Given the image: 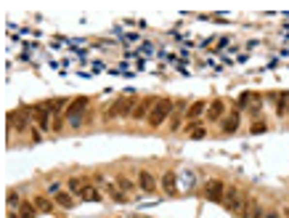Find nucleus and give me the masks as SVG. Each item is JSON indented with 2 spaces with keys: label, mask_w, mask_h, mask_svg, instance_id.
I'll return each mask as SVG.
<instances>
[{
  "label": "nucleus",
  "mask_w": 289,
  "mask_h": 218,
  "mask_svg": "<svg viewBox=\"0 0 289 218\" xmlns=\"http://www.w3.org/2000/svg\"><path fill=\"white\" fill-rule=\"evenodd\" d=\"M173 109H175V101H173V99H162V101H157L154 107H151L149 117H146V122H149L151 128H160L165 120H170Z\"/></svg>",
  "instance_id": "obj_2"
},
{
  "label": "nucleus",
  "mask_w": 289,
  "mask_h": 218,
  "mask_svg": "<svg viewBox=\"0 0 289 218\" xmlns=\"http://www.w3.org/2000/svg\"><path fill=\"white\" fill-rule=\"evenodd\" d=\"M138 186H141V192H154L157 189V181H154V176H151L149 170H141L138 173Z\"/></svg>",
  "instance_id": "obj_7"
},
{
  "label": "nucleus",
  "mask_w": 289,
  "mask_h": 218,
  "mask_svg": "<svg viewBox=\"0 0 289 218\" xmlns=\"http://www.w3.org/2000/svg\"><path fill=\"white\" fill-rule=\"evenodd\" d=\"M260 131H265V125H263V122H257V125H252V133H260Z\"/></svg>",
  "instance_id": "obj_26"
},
{
  "label": "nucleus",
  "mask_w": 289,
  "mask_h": 218,
  "mask_svg": "<svg viewBox=\"0 0 289 218\" xmlns=\"http://www.w3.org/2000/svg\"><path fill=\"white\" fill-rule=\"evenodd\" d=\"M223 112H225V104H223V99H215L212 104H209L207 107V120H220V117H223Z\"/></svg>",
  "instance_id": "obj_8"
},
{
  "label": "nucleus",
  "mask_w": 289,
  "mask_h": 218,
  "mask_svg": "<svg viewBox=\"0 0 289 218\" xmlns=\"http://www.w3.org/2000/svg\"><path fill=\"white\" fill-rule=\"evenodd\" d=\"M205 197L209 200V202H223V197H225V184L220 181V178H209L207 186H205Z\"/></svg>",
  "instance_id": "obj_3"
},
{
  "label": "nucleus",
  "mask_w": 289,
  "mask_h": 218,
  "mask_svg": "<svg viewBox=\"0 0 289 218\" xmlns=\"http://www.w3.org/2000/svg\"><path fill=\"white\" fill-rule=\"evenodd\" d=\"M247 202H249V197L244 194V189H239V186H231V189H225L223 205H225V210H228V213H236V216H241V213L247 210Z\"/></svg>",
  "instance_id": "obj_1"
},
{
  "label": "nucleus",
  "mask_w": 289,
  "mask_h": 218,
  "mask_svg": "<svg viewBox=\"0 0 289 218\" xmlns=\"http://www.w3.org/2000/svg\"><path fill=\"white\" fill-rule=\"evenodd\" d=\"M117 186H120L122 192H130V189H133V184H130V181H125V178H117Z\"/></svg>",
  "instance_id": "obj_25"
},
{
  "label": "nucleus",
  "mask_w": 289,
  "mask_h": 218,
  "mask_svg": "<svg viewBox=\"0 0 289 218\" xmlns=\"http://www.w3.org/2000/svg\"><path fill=\"white\" fill-rule=\"evenodd\" d=\"M45 107L53 112V115H59V112L66 107V99H50V101H45Z\"/></svg>",
  "instance_id": "obj_20"
},
{
  "label": "nucleus",
  "mask_w": 289,
  "mask_h": 218,
  "mask_svg": "<svg viewBox=\"0 0 289 218\" xmlns=\"http://www.w3.org/2000/svg\"><path fill=\"white\" fill-rule=\"evenodd\" d=\"M205 136H207L205 128H191V138H205Z\"/></svg>",
  "instance_id": "obj_24"
},
{
  "label": "nucleus",
  "mask_w": 289,
  "mask_h": 218,
  "mask_svg": "<svg viewBox=\"0 0 289 218\" xmlns=\"http://www.w3.org/2000/svg\"><path fill=\"white\" fill-rule=\"evenodd\" d=\"M287 107H289V93L281 91L279 93V115H287Z\"/></svg>",
  "instance_id": "obj_21"
},
{
  "label": "nucleus",
  "mask_w": 289,
  "mask_h": 218,
  "mask_svg": "<svg viewBox=\"0 0 289 218\" xmlns=\"http://www.w3.org/2000/svg\"><path fill=\"white\" fill-rule=\"evenodd\" d=\"M241 218H265V210H263V205H260V200L249 197V202H247V210L241 213Z\"/></svg>",
  "instance_id": "obj_6"
},
{
  "label": "nucleus",
  "mask_w": 289,
  "mask_h": 218,
  "mask_svg": "<svg viewBox=\"0 0 289 218\" xmlns=\"http://www.w3.org/2000/svg\"><path fill=\"white\" fill-rule=\"evenodd\" d=\"M32 202H35L37 213H53V202H50L48 197H35Z\"/></svg>",
  "instance_id": "obj_17"
},
{
  "label": "nucleus",
  "mask_w": 289,
  "mask_h": 218,
  "mask_svg": "<svg viewBox=\"0 0 289 218\" xmlns=\"http://www.w3.org/2000/svg\"><path fill=\"white\" fill-rule=\"evenodd\" d=\"M202 112H205V101H194L189 109H186V117H189V120H199Z\"/></svg>",
  "instance_id": "obj_18"
},
{
  "label": "nucleus",
  "mask_w": 289,
  "mask_h": 218,
  "mask_svg": "<svg viewBox=\"0 0 289 218\" xmlns=\"http://www.w3.org/2000/svg\"><path fill=\"white\" fill-rule=\"evenodd\" d=\"M56 205L64 208V210H72L75 208V200H72V194H66V192H56Z\"/></svg>",
  "instance_id": "obj_16"
},
{
  "label": "nucleus",
  "mask_w": 289,
  "mask_h": 218,
  "mask_svg": "<svg viewBox=\"0 0 289 218\" xmlns=\"http://www.w3.org/2000/svg\"><path fill=\"white\" fill-rule=\"evenodd\" d=\"M50 115H53V112H50L48 107H45V104H35V109H32V117L37 120V125H40L43 131L53 128V120H50Z\"/></svg>",
  "instance_id": "obj_4"
},
{
  "label": "nucleus",
  "mask_w": 289,
  "mask_h": 218,
  "mask_svg": "<svg viewBox=\"0 0 289 218\" xmlns=\"http://www.w3.org/2000/svg\"><path fill=\"white\" fill-rule=\"evenodd\" d=\"M265 218H281L279 213H265Z\"/></svg>",
  "instance_id": "obj_27"
},
{
  "label": "nucleus",
  "mask_w": 289,
  "mask_h": 218,
  "mask_svg": "<svg viewBox=\"0 0 289 218\" xmlns=\"http://www.w3.org/2000/svg\"><path fill=\"white\" fill-rule=\"evenodd\" d=\"M8 218H19V216H14V213H11V216H8Z\"/></svg>",
  "instance_id": "obj_28"
},
{
  "label": "nucleus",
  "mask_w": 289,
  "mask_h": 218,
  "mask_svg": "<svg viewBox=\"0 0 289 218\" xmlns=\"http://www.w3.org/2000/svg\"><path fill=\"white\" fill-rule=\"evenodd\" d=\"M69 189H72L75 194H80L82 189H85V181H82V178H69Z\"/></svg>",
  "instance_id": "obj_22"
},
{
  "label": "nucleus",
  "mask_w": 289,
  "mask_h": 218,
  "mask_svg": "<svg viewBox=\"0 0 289 218\" xmlns=\"http://www.w3.org/2000/svg\"><path fill=\"white\" fill-rule=\"evenodd\" d=\"M30 117L32 115H27V109H16L8 115V122L14 125V131H27L30 128Z\"/></svg>",
  "instance_id": "obj_5"
},
{
  "label": "nucleus",
  "mask_w": 289,
  "mask_h": 218,
  "mask_svg": "<svg viewBox=\"0 0 289 218\" xmlns=\"http://www.w3.org/2000/svg\"><path fill=\"white\" fill-rule=\"evenodd\" d=\"M183 112H186V104L178 101V104H175V109H173V115H170V128H173V131H178V128H180V115H183Z\"/></svg>",
  "instance_id": "obj_12"
},
{
  "label": "nucleus",
  "mask_w": 289,
  "mask_h": 218,
  "mask_svg": "<svg viewBox=\"0 0 289 218\" xmlns=\"http://www.w3.org/2000/svg\"><path fill=\"white\" fill-rule=\"evenodd\" d=\"M151 107V101H141V104H135V109H133V115H130V117H133V120H146V117H149V109Z\"/></svg>",
  "instance_id": "obj_14"
},
{
  "label": "nucleus",
  "mask_w": 289,
  "mask_h": 218,
  "mask_svg": "<svg viewBox=\"0 0 289 218\" xmlns=\"http://www.w3.org/2000/svg\"><path fill=\"white\" fill-rule=\"evenodd\" d=\"M85 107H88V99L80 96L77 101H72V104H69V109H66V117H69V120H72V117H80Z\"/></svg>",
  "instance_id": "obj_11"
},
{
  "label": "nucleus",
  "mask_w": 289,
  "mask_h": 218,
  "mask_svg": "<svg viewBox=\"0 0 289 218\" xmlns=\"http://www.w3.org/2000/svg\"><path fill=\"white\" fill-rule=\"evenodd\" d=\"M162 189H165L167 194H178V184H175V173H165V176H162Z\"/></svg>",
  "instance_id": "obj_13"
},
{
  "label": "nucleus",
  "mask_w": 289,
  "mask_h": 218,
  "mask_svg": "<svg viewBox=\"0 0 289 218\" xmlns=\"http://www.w3.org/2000/svg\"><path fill=\"white\" fill-rule=\"evenodd\" d=\"M77 197H80L82 202H101V200H104V197H101V192H98L96 186H85L82 192L77 194Z\"/></svg>",
  "instance_id": "obj_9"
},
{
  "label": "nucleus",
  "mask_w": 289,
  "mask_h": 218,
  "mask_svg": "<svg viewBox=\"0 0 289 218\" xmlns=\"http://www.w3.org/2000/svg\"><path fill=\"white\" fill-rule=\"evenodd\" d=\"M5 200H8L11 208H19V205H21V200H19V194H16V192H8V197H5Z\"/></svg>",
  "instance_id": "obj_23"
},
{
  "label": "nucleus",
  "mask_w": 289,
  "mask_h": 218,
  "mask_svg": "<svg viewBox=\"0 0 289 218\" xmlns=\"http://www.w3.org/2000/svg\"><path fill=\"white\" fill-rule=\"evenodd\" d=\"M35 213H37L35 202H30V200H21V205H19V218H35Z\"/></svg>",
  "instance_id": "obj_15"
},
{
  "label": "nucleus",
  "mask_w": 289,
  "mask_h": 218,
  "mask_svg": "<svg viewBox=\"0 0 289 218\" xmlns=\"http://www.w3.org/2000/svg\"><path fill=\"white\" fill-rule=\"evenodd\" d=\"M236 128H239V112H234V115H228V120H223V133H234Z\"/></svg>",
  "instance_id": "obj_19"
},
{
  "label": "nucleus",
  "mask_w": 289,
  "mask_h": 218,
  "mask_svg": "<svg viewBox=\"0 0 289 218\" xmlns=\"http://www.w3.org/2000/svg\"><path fill=\"white\" fill-rule=\"evenodd\" d=\"M241 104H244V107H249L252 112H257V109H260V104H263V99H260L257 93L247 91V93H241Z\"/></svg>",
  "instance_id": "obj_10"
}]
</instances>
